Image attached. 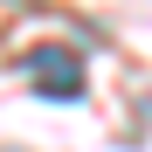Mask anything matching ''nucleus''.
Masks as SVG:
<instances>
[{
  "label": "nucleus",
  "instance_id": "nucleus-1",
  "mask_svg": "<svg viewBox=\"0 0 152 152\" xmlns=\"http://www.w3.org/2000/svg\"><path fill=\"white\" fill-rule=\"evenodd\" d=\"M28 83L42 90V97H56V104H69V97H83V62L69 56L62 42H42V48H28Z\"/></svg>",
  "mask_w": 152,
  "mask_h": 152
}]
</instances>
